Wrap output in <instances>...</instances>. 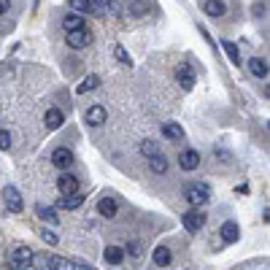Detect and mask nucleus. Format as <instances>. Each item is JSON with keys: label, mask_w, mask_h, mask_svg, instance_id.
I'll list each match as a JSON object with an SVG mask.
<instances>
[{"label": "nucleus", "mask_w": 270, "mask_h": 270, "mask_svg": "<svg viewBox=\"0 0 270 270\" xmlns=\"http://www.w3.org/2000/svg\"><path fill=\"white\" fill-rule=\"evenodd\" d=\"M124 251H127V254H133V257H141V254H143L141 240H130V243H127V249H124Z\"/></svg>", "instance_id": "obj_29"}, {"label": "nucleus", "mask_w": 270, "mask_h": 270, "mask_svg": "<svg viewBox=\"0 0 270 270\" xmlns=\"http://www.w3.org/2000/svg\"><path fill=\"white\" fill-rule=\"evenodd\" d=\"M51 162L57 165V168H71V162H73V152L71 149H54V154H51Z\"/></svg>", "instance_id": "obj_11"}, {"label": "nucleus", "mask_w": 270, "mask_h": 270, "mask_svg": "<svg viewBox=\"0 0 270 270\" xmlns=\"http://www.w3.org/2000/svg\"><path fill=\"white\" fill-rule=\"evenodd\" d=\"M200 8H203V14H208V16H225L227 14V3H222V0H203Z\"/></svg>", "instance_id": "obj_8"}, {"label": "nucleus", "mask_w": 270, "mask_h": 270, "mask_svg": "<svg viewBox=\"0 0 270 270\" xmlns=\"http://www.w3.org/2000/svg\"><path fill=\"white\" fill-rule=\"evenodd\" d=\"M238 238H240L238 225H235V222H225V225H222V240H225V243H235Z\"/></svg>", "instance_id": "obj_15"}, {"label": "nucleus", "mask_w": 270, "mask_h": 270, "mask_svg": "<svg viewBox=\"0 0 270 270\" xmlns=\"http://www.w3.org/2000/svg\"><path fill=\"white\" fill-rule=\"evenodd\" d=\"M122 257H124V251L116 249V246H108V249H106V262H108V265H119Z\"/></svg>", "instance_id": "obj_25"}, {"label": "nucleus", "mask_w": 270, "mask_h": 270, "mask_svg": "<svg viewBox=\"0 0 270 270\" xmlns=\"http://www.w3.org/2000/svg\"><path fill=\"white\" fill-rule=\"evenodd\" d=\"M36 214L41 216L43 222H49V225H57V222H60L57 211H54V208H49V205H38V208H36Z\"/></svg>", "instance_id": "obj_21"}, {"label": "nucleus", "mask_w": 270, "mask_h": 270, "mask_svg": "<svg viewBox=\"0 0 270 270\" xmlns=\"http://www.w3.org/2000/svg\"><path fill=\"white\" fill-rule=\"evenodd\" d=\"M106 119H108V114H106V108H103V106L87 108V124H89V127H100V124H106Z\"/></svg>", "instance_id": "obj_7"}, {"label": "nucleus", "mask_w": 270, "mask_h": 270, "mask_svg": "<svg viewBox=\"0 0 270 270\" xmlns=\"http://www.w3.org/2000/svg\"><path fill=\"white\" fill-rule=\"evenodd\" d=\"M71 8L73 14L76 11H92V0H71Z\"/></svg>", "instance_id": "obj_28"}, {"label": "nucleus", "mask_w": 270, "mask_h": 270, "mask_svg": "<svg viewBox=\"0 0 270 270\" xmlns=\"http://www.w3.org/2000/svg\"><path fill=\"white\" fill-rule=\"evenodd\" d=\"M114 54H116V60L122 62V65H133V60H130V54L124 51V46H122V43L114 46Z\"/></svg>", "instance_id": "obj_27"}, {"label": "nucleus", "mask_w": 270, "mask_h": 270, "mask_svg": "<svg viewBox=\"0 0 270 270\" xmlns=\"http://www.w3.org/2000/svg\"><path fill=\"white\" fill-rule=\"evenodd\" d=\"M97 87H100V78H97L95 73H92V76H87V78H84V81L76 87V95H87V92L97 89Z\"/></svg>", "instance_id": "obj_18"}, {"label": "nucleus", "mask_w": 270, "mask_h": 270, "mask_svg": "<svg viewBox=\"0 0 270 270\" xmlns=\"http://www.w3.org/2000/svg\"><path fill=\"white\" fill-rule=\"evenodd\" d=\"M149 165H152V170H154V173H159V176H162V173H168V159H165L162 154L152 157V159H149Z\"/></svg>", "instance_id": "obj_24"}, {"label": "nucleus", "mask_w": 270, "mask_h": 270, "mask_svg": "<svg viewBox=\"0 0 270 270\" xmlns=\"http://www.w3.org/2000/svg\"><path fill=\"white\" fill-rule=\"evenodd\" d=\"M46 265H49V270H76L71 260H62V257H49Z\"/></svg>", "instance_id": "obj_20"}, {"label": "nucleus", "mask_w": 270, "mask_h": 270, "mask_svg": "<svg viewBox=\"0 0 270 270\" xmlns=\"http://www.w3.org/2000/svg\"><path fill=\"white\" fill-rule=\"evenodd\" d=\"M222 49L227 51V57H230L232 65H240V51H238V46H235L232 41H222Z\"/></svg>", "instance_id": "obj_22"}, {"label": "nucleus", "mask_w": 270, "mask_h": 270, "mask_svg": "<svg viewBox=\"0 0 270 270\" xmlns=\"http://www.w3.org/2000/svg\"><path fill=\"white\" fill-rule=\"evenodd\" d=\"M87 43H92V33L84 27V30H76V33H68V46L73 49H84Z\"/></svg>", "instance_id": "obj_6"}, {"label": "nucleus", "mask_w": 270, "mask_h": 270, "mask_svg": "<svg viewBox=\"0 0 270 270\" xmlns=\"http://www.w3.org/2000/svg\"><path fill=\"white\" fill-rule=\"evenodd\" d=\"M81 203H84V194H71V197L60 200V208H65V211H76Z\"/></svg>", "instance_id": "obj_23"}, {"label": "nucleus", "mask_w": 270, "mask_h": 270, "mask_svg": "<svg viewBox=\"0 0 270 270\" xmlns=\"http://www.w3.org/2000/svg\"><path fill=\"white\" fill-rule=\"evenodd\" d=\"M57 189H60L62 197H71V194H78V179L71 173H62L60 179H57Z\"/></svg>", "instance_id": "obj_3"}, {"label": "nucleus", "mask_w": 270, "mask_h": 270, "mask_svg": "<svg viewBox=\"0 0 270 270\" xmlns=\"http://www.w3.org/2000/svg\"><path fill=\"white\" fill-rule=\"evenodd\" d=\"M179 165H181V170H194L200 165V154L194 152V149H187L179 157Z\"/></svg>", "instance_id": "obj_12"}, {"label": "nucleus", "mask_w": 270, "mask_h": 270, "mask_svg": "<svg viewBox=\"0 0 270 270\" xmlns=\"http://www.w3.org/2000/svg\"><path fill=\"white\" fill-rule=\"evenodd\" d=\"M62 27H65V33L84 30V19H81V14H68L65 19H62Z\"/></svg>", "instance_id": "obj_16"}, {"label": "nucleus", "mask_w": 270, "mask_h": 270, "mask_svg": "<svg viewBox=\"0 0 270 270\" xmlns=\"http://www.w3.org/2000/svg\"><path fill=\"white\" fill-rule=\"evenodd\" d=\"M0 149H3V152L11 149V133L8 130H0Z\"/></svg>", "instance_id": "obj_30"}, {"label": "nucleus", "mask_w": 270, "mask_h": 270, "mask_svg": "<svg viewBox=\"0 0 270 270\" xmlns=\"http://www.w3.org/2000/svg\"><path fill=\"white\" fill-rule=\"evenodd\" d=\"M141 154H143V157H149V159L157 157V154H159L157 141H141Z\"/></svg>", "instance_id": "obj_26"}, {"label": "nucleus", "mask_w": 270, "mask_h": 270, "mask_svg": "<svg viewBox=\"0 0 270 270\" xmlns=\"http://www.w3.org/2000/svg\"><path fill=\"white\" fill-rule=\"evenodd\" d=\"M41 238H43V240H46V243H49V246L60 243V240H57V235H54V232H49V230H43V232H41Z\"/></svg>", "instance_id": "obj_31"}, {"label": "nucleus", "mask_w": 270, "mask_h": 270, "mask_svg": "<svg viewBox=\"0 0 270 270\" xmlns=\"http://www.w3.org/2000/svg\"><path fill=\"white\" fill-rule=\"evenodd\" d=\"M116 211H119V205H116V200H111V197H103L100 203H97V214L106 216V219H114Z\"/></svg>", "instance_id": "obj_13"}, {"label": "nucleus", "mask_w": 270, "mask_h": 270, "mask_svg": "<svg viewBox=\"0 0 270 270\" xmlns=\"http://www.w3.org/2000/svg\"><path fill=\"white\" fill-rule=\"evenodd\" d=\"M27 262H33V251L27 246H19L11 257V268H27Z\"/></svg>", "instance_id": "obj_10"}, {"label": "nucleus", "mask_w": 270, "mask_h": 270, "mask_svg": "<svg viewBox=\"0 0 270 270\" xmlns=\"http://www.w3.org/2000/svg\"><path fill=\"white\" fill-rule=\"evenodd\" d=\"M184 197L192 205H205L211 200V189H208V184H187L184 187Z\"/></svg>", "instance_id": "obj_1"}, {"label": "nucleus", "mask_w": 270, "mask_h": 270, "mask_svg": "<svg viewBox=\"0 0 270 270\" xmlns=\"http://www.w3.org/2000/svg\"><path fill=\"white\" fill-rule=\"evenodd\" d=\"M3 200H5V208L11 211V214H22L25 211V200H22V194H19V189L16 187H3Z\"/></svg>", "instance_id": "obj_2"}, {"label": "nucleus", "mask_w": 270, "mask_h": 270, "mask_svg": "<svg viewBox=\"0 0 270 270\" xmlns=\"http://www.w3.org/2000/svg\"><path fill=\"white\" fill-rule=\"evenodd\" d=\"M62 122H65V114H62L60 108H49V111H46L43 124H46L49 130H60V127H62Z\"/></svg>", "instance_id": "obj_9"}, {"label": "nucleus", "mask_w": 270, "mask_h": 270, "mask_svg": "<svg viewBox=\"0 0 270 270\" xmlns=\"http://www.w3.org/2000/svg\"><path fill=\"white\" fill-rule=\"evenodd\" d=\"M249 71L254 73L257 78H268V62L260 60V57H251V60H249Z\"/></svg>", "instance_id": "obj_17"}, {"label": "nucleus", "mask_w": 270, "mask_h": 270, "mask_svg": "<svg viewBox=\"0 0 270 270\" xmlns=\"http://www.w3.org/2000/svg\"><path fill=\"white\" fill-rule=\"evenodd\" d=\"M184 227H187V232H200V227L205 225V214H200V211H187V214L181 216Z\"/></svg>", "instance_id": "obj_4"}, {"label": "nucleus", "mask_w": 270, "mask_h": 270, "mask_svg": "<svg viewBox=\"0 0 270 270\" xmlns=\"http://www.w3.org/2000/svg\"><path fill=\"white\" fill-rule=\"evenodd\" d=\"M5 11H8V3H5V0H0V14H5Z\"/></svg>", "instance_id": "obj_32"}, {"label": "nucleus", "mask_w": 270, "mask_h": 270, "mask_svg": "<svg viewBox=\"0 0 270 270\" xmlns=\"http://www.w3.org/2000/svg\"><path fill=\"white\" fill-rule=\"evenodd\" d=\"M162 135L170 138V141H179V138H184V130H181V124L168 122V124H162Z\"/></svg>", "instance_id": "obj_19"}, {"label": "nucleus", "mask_w": 270, "mask_h": 270, "mask_svg": "<svg viewBox=\"0 0 270 270\" xmlns=\"http://www.w3.org/2000/svg\"><path fill=\"white\" fill-rule=\"evenodd\" d=\"M176 78H179L181 89L189 92V89L194 87V71H192V65H179V68H176Z\"/></svg>", "instance_id": "obj_5"}, {"label": "nucleus", "mask_w": 270, "mask_h": 270, "mask_svg": "<svg viewBox=\"0 0 270 270\" xmlns=\"http://www.w3.org/2000/svg\"><path fill=\"white\" fill-rule=\"evenodd\" d=\"M152 257H154V265H157V268H168V265H170V260H173V254H170L168 246H157Z\"/></svg>", "instance_id": "obj_14"}]
</instances>
